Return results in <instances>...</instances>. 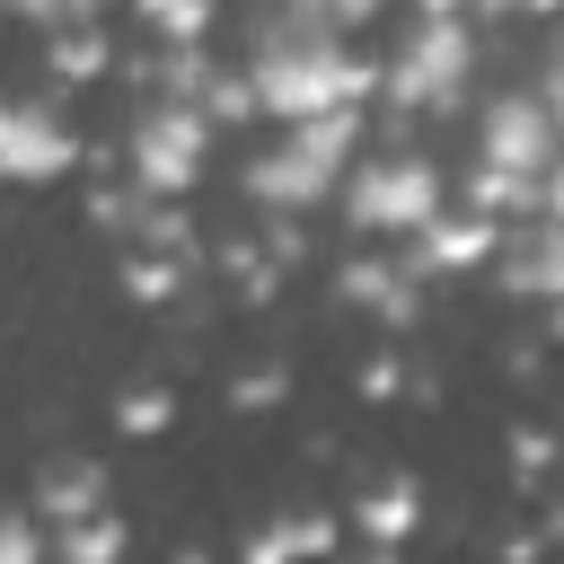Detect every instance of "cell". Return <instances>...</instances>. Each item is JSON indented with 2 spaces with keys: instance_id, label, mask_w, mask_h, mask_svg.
Returning <instances> with one entry per match:
<instances>
[{
  "instance_id": "obj_1",
  "label": "cell",
  "mask_w": 564,
  "mask_h": 564,
  "mask_svg": "<svg viewBox=\"0 0 564 564\" xmlns=\"http://www.w3.org/2000/svg\"><path fill=\"white\" fill-rule=\"evenodd\" d=\"M247 97L273 106L282 123H308V115H344L361 97V62L326 35V26H273L256 35V70H247Z\"/></svg>"
},
{
  "instance_id": "obj_2",
  "label": "cell",
  "mask_w": 564,
  "mask_h": 564,
  "mask_svg": "<svg viewBox=\"0 0 564 564\" xmlns=\"http://www.w3.org/2000/svg\"><path fill=\"white\" fill-rule=\"evenodd\" d=\"M476 159H485V203H502L520 185H546V167L564 159V132H555L546 97H494L485 132H476Z\"/></svg>"
},
{
  "instance_id": "obj_3",
  "label": "cell",
  "mask_w": 564,
  "mask_h": 564,
  "mask_svg": "<svg viewBox=\"0 0 564 564\" xmlns=\"http://www.w3.org/2000/svg\"><path fill=\"white\" fill-rule=\"evenodd\" d=\"M344 150H352V123H344V115H308V123H291V132L247 167V185H256V203L300 212V203H317V194L344 176Z\"/></svg>"
},
{
  "instance_id": "obj_4",
  "label": "cell",
  "mask_w": 564,
  "mask_h": 564,
  "mask_svg": "<svg viewBox=\"0 0 564 564\" xmlns=\"http://www.w3.org/2000/svg\"><path fill=\"white\" fill-rule=\"evenodd\" d=\"M432 212H441V176H432L423 150H370L344 185V220L379 229V238L388 229H432Z\"/></svg>"
},
{
  "instance_id": "obj_5",
  "label": "cell",
  "mask_w": 564,
  "mask_h": 564,
  "mask_svg": "<svg viewBox=\"0 0 564 564\" xmlns=\"http://www.w3.org/2000/svg\"><path fill=\"white\" fill-rule=\"evenodd\" d=\"M458 88H467V26H458L449 9H432V18L405 35V53H397V70H388V97H397V106H423V115H441Z\"/></svg>"
},
{
  "instance_id": "obj_6",
  "label": "cell",
  "mask_w": 564,
  "mask_h": 564,
  "mask_svg": "<svg viewBox=\"0 0 564 564\" xmlns=\"http://www.w3.org/2000/svg\"><path fill=\"white\" fill-rule=\"evenodd\" d=\"M203 141H212V123H203L194 106H150V115L132 123V176H141L150 194H185V185L203 176Z\"/></svg>"
},
{
  "instance_id": "obj_7",
  "label": "cell",
  "mask_w": 564,
  "mask_h": 564,
  "mask_svg": "<svg viewBox=\"0 0 564 564\" xmlns=\"http://www.w3.org/2000/svg\"><path fill=\"white\" fill-rule=\"evenodd\" d=\"M62 167H70V132H62L44 106L0 97V176L35 185V176H62Z\"/></svg>"
},
{
  "instance_id": "obj_8",
  "label": "cell",
  "mask_w": 564,
  "mask_h": 564,
  "mask_svg": "<svg viewBox=\"0 0 564 564\" xmlns=\"http://www.w3.org/2000/svg\"><path fill=\"white\" fill-rule=\"evenodd\" d=\"M511 282H520V291H564V220H546V229L511 256Z\"/></svg>"
},
{
  "instance_id": "obj_9",
  "label": "cell",
  "mask_w": 564,
  "mask_h": 564,
  "mask_svg": "<svg viewBox=\"0 0 564 564\" xmlns=\"http://www.w3.org/2000/svg\"><path fill=\"white\" fill-rule=\"evenodd\" d=\"M0 564H35V520L26 511H0Z\"/></svg>"
},
{
  "instance_id": "obj_10",
  "label": "cell",
  "mask_w": 564,
  "mask_h": 564,
  "mask_svg": "<svg viewBox=\"0 0 564 564\" xmlns=\"http://www.w3.org/2000/svg\"><path fill=\"white\" fill-rule=\"evenodd\" d=\"M538 97H546V115H555V132H564V62L546 70V88H538Z\"/></svg>"
},
{
  "instance_id": "obj_11",
  "label": "cell",
  "mask_w": 564,
  "mask_h": 564,
  "mask_svg": "<svg viewBox=\"0 0 564 564\" xmlns=\"http://www.w3.org/2000/svg\"><path fill=\"white\" fill-rule=\"evenodd\" d=\"M494 9H502V0H494Z\"/></svg>"
}]
</instances>
